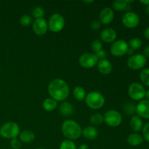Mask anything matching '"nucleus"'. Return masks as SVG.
Instances as JSON below:
<instances>
[{
    "mask_svg": "<svg viewBox=\"0 0 149 149\" xmlns=\"http://www.w3.org/2000/svg\"><path fill=\"white\" fill-rule=\"evenodd\" d=\"M47 91L51 98L58 101H64L70 94L68 84L61 79H55L49 82Z\"/></svg>",
    "mask_w": 149,
    "mask_h": 149,
    "instance_id": "obj_1",
    "label": "nucleus"
},
{
    "mask_svg": "<svg viewBox=\"0 0 149 149\" xmlns=\"http://www.w3.org/2000/svg\"><path fill=\"white\" fill-rule=\"evenodd\" d=\"M62 133L68 140H77L81 135L82 130L76 121L72 119L65 120L61 127Z\"/></svg>",
    "mask_w": 149,
    "mask_h": 149,
    "instance_id": "obj_2",
    "label": "nucleus"
},
{
    "mask_svg": "<svg viewBox=\"0 0 149 149\" xmlns=\"http://www.w3.org/2000/svg\"><path fill=\"white\" fill-rule=\"evenodd\" d=\"M85 103L89 108L92 109H99L105 104V97L100 92L93 91L86 95Z\"/></svg>",
    "mask_w": 149,
    "mask_h": 149,
    "instance_id": "obj_3",
    "label": "nucleus"
},
{
    "mask_svg": "<svg viewBox=\"0 0 149 149\" xmlns=\"http://www.w3.org/2000/svg\"><path fill=\"white\" fill-rule=\"evenodd\" d=\"M20 127L14 122H8L0 127V135L6 139H13L20 134Z\"/></svg>",
    "mask_w": 149,
    "mask_h": 149,
    "instance_id": "obj_4",
    "label": "nucleus"
},
{
    "mask_svg": "<svg viewBox=\"0 0 149 149\" xmlns=\"http://www.w3.org/2000/svg\"><path fill=\"white\" fill-rule=\"evenodd\" d=\"M47 23L48 30L54 33H57L63 29L65 26V19L62 15L55 13L49 17Z\"/></svg>",
    "mask_w": 149,
    "mask_h": 149,
    "instance_id": "obj_5",
    "label": "nucleus"
},
{
    "mask_svg": "<svg viewBox=\"0 0 149 149\" xmlns=\"http://www.w3.org/2000/svg\"><path fill=\"white\" fill-rule=\"evenodd\" d=\"M103 121L107 125L110 127H118L122 124V116L118 111L109 110L103 116Z\"/></svg>",
    "mask_w": 149,
    "mask_h": 149,
    "instance_id": "obj_6",
    "label": "nucleus"
},
{
    "mask_svg": "<svg viewBox=\"0 0 149 149\" xmlns=\"http://www.w3.org/2000/svg\"><path fill=\"white\" fill-rule=\"evenodd\" d=\"M128 94L132 100L141 101L145 97L146 90L141 84L134 82L128 87Z\"/></svg>",
    "mask_w": 149,
    "mask_h": 149,
    "instance_id": "obj_7",
    "label": "nucleus"
},
{
    "mask_svg": "<svg viewBox=\"0 0 149 149\" xmlns=\"http://www.w3.org/2000/svg\"><path fill=\"white\" fill-rule=\"evenodd\" d=\"M147 59L142 54H135L131 55L127 60V66L132 70L142 69L146 65Z\"/></svg>",
    "mask_w": 149,
    "mask_h": 149,
    "instance_id": "obj_8",
    "label": "nucleus"
},
{
    "mask_svg": "<svg viewBox=\"0 0 149 149\" xmlns=\"http://www.w3.org/2000/svg\"><path fill=\"white\" fill-rule=\"evenodd\" d=\"M129 47L127 42L124 39H119L113 42L111 46V53L115 57H121L127 52Z\"/></svg>",
    "mask_w": 149,
    "mask_h": 149,
    "instance_id": "obj_9",
    "label": "nucleus"
},
{
    "mask_svg": "<svg viewBox=\"0 0 149 149\" xmlns=\"http://www.w3.org/2000/svg\"><path fill=\"white\" fill-rule=\"evenodd\" d=\"M97 59L95 55L92 52H86L80 55L79 63L81 67L85 68H91L95 66L97 63Z\"/></svg>",
    "mask_w": 149,
    "mask_h": 149,
    "instance_id": "obj_10",
    "label": "nucleus"
},
{
    "mask_svg": "<svg viewBox=\"0 0 149 149\" xmlns=\"http://www.w3.org/2000/svg\"><path fill=\"white\" fill-rule=\"evenodd\" d=\"M139 23V15L134 12H127L122 17V23L128 29H134L137 27Z\"/></svg>",
    "mask_w": 149,
    "mask_h": 149,
    "instance_id": "obj_11",
    "label": "nucleus"
},
{
    "mask_svg": "<svg viewBox=\"0 0 149 149\" xmlns=\"http://www.w3.org/2000/svg\"><path fill=\"white\" fill-rule=\"evenodd\" d=\"M33 31L38 36H43L48 31V23L44 18L35 19L32 25Z\"/></svg>",
    "mask_w": 149,
    "mask_h": 149,
    "instance_id": "obj_12",
    "label": "nucleus"
},
{
    "mask_svg": "<svg viewBox=\"0 0 149 149\" xmlns=\"http://www.w3.org/2000/svg\"><path fill=\"white\" fill-rule=\"evenodd\" d=\"M113 17H114V13L110 7H106L103 9L99 15L100 23L104 25L110 24L113 21Z\"/></svg>",
    "mask_w": 149,
    "mask_h": 149,
    "instance_id": "obj_13",
    "label": "nucleus"
},
{
    "mask_svg": "<svg viewBox=\"0 0 149 149\" xmlns=\"http://www.w3.org/2000/svg\"><path fill=\"white\" fill-rule=\"evenodd\" d=\"M136 113L141 118L149 119V100H141L136 106Z\"/></svg>",
    "mask_w": 149,
    "mask_h": 149,
    "instance_id": "obj_14",
    "label": "nucleus"
},
{
    "mask_svg": "<svg viewBox=\"0 0 149 149\" xmlns=\"http://www.w3.org/2000/svg\"><path fill=\"white\" fill-rule=\"evenodd\" d=\"M100 37L101 41L106 43H111L116 41L117 37L116 31L112 28H107L103 30L100 33Z\"/></svg>",
    "mask_w": 149,
    "mask_h": 149,
    "instance_id": "obj_15",
    "label": "nucleus"
},
{
    "mask_svg": "<svg viewBox=\"0 0 149 149\" xmlns=\"http://www.w3.org/2000/svg\"><path fill=\"white\" fill-rule=\"evenodd\" d=\"M97 69L100 74H103V75H107L111 72L113 66L110 61L105 59L99 61L97 63Z\"/></svg>",
    "mask_w": 149,
    "mask_h": 149,
    "instance_id": "obj_16",
    "label": "nucleus"
},
{
    "mask_svg": "<svg viewBox=\"0 0 149 149\" xmlns=\"http://www.w3.org/2000/svg\"><path fill=\"white\" fill-rule=\"evenodd\" d=\"M81 135L88 141H93L98 135V131L97 128L93 126H88L82 130Z\"/></svg>",
    "mask_w": 149,
    "mask_h": 149,
    "instance_id": "obj_17",
    "label": "nucleus"
},
{
    "mask_svg": "<svg viewBox=\"0 0 149 149\" xmlns=\"http://www.w3.org/2000/svg\"><path fill=\"white\" fill-rule=\"evenodd\" d=\"M130 126L134 132H140L142 130L143 127V122L140 116H133L131 118L130 122Z\"/></svg>",
    "mask_w": 149,
    "mask_h": 149,
    "instance_id": "obj_18",
    "label": "nucleus"
},
{
    "mask_svg": "<svg viewBox=\"0 0 149 149\" xmlns=\"http://www.w3.org/2000/svg\"><path fill=\"white\" fill-rule=\"evenodd\" d=\"M59 111L62 116L66 117V116H71L72 114L73 111H74V108L69 102L64 101L60 106Z\"/></svg>",
    "mask_w": 149,
    "mask_h": 149,
    "instance_id": "obj_19",
    "label": "nucleus"
},
{
    "mask_svg": "<svg viewBox=\"0 0 149 149\" xmlns=\"http://www.w3.org/2000/svg\"><path fill=\"white\" fill-rule=\"evenodd\" d=\"M35 135L31 130H23L19 134V140L25 143H29L34 141Z\"/></svg>",
    "mask_w": 149,
    "mask_h": 149,
    "instance_id": "obj_20",
    "label": "nucleus"
},
{
    "mask_svg": "<svg viewBox=\"0 0 149 149\" xmlns=\"http://www.w3.org/2000/svg\"><path fill=\"white\" fill-rule=\"evenodd\" d=\"M127 141L128 143L132 146H138L143 142V138L140 134L135 132V133L130 134L127 137Z\"/></svg>",
    "mask_w": 149,
    "mask_h": 149,
    "instance_id": "obj_21",
    "label": "nucleus"
},
{
    "mask_svg": "<svg viewBox=\"0 0 149 149\" xmlns=\"http://www.w3.org/2000/svg\"><path fill=\"white\" fill-rule=\"evenodd\" d=\"M112 7L113 10L118 12L127 11L129 4L126 0H115L112 2Z\"/></svg>",
    "mask_w": 149,
    "mask_h": 149,
    "instance_id": "obj_22",
    "label": "nucleus"
},
{
    "mask_svg": "<svg viewBox=\"0 0 149 149\" xmlns=\"http://www.w3.org/2000/svg\"><path fill=\"white\" fill-rule=\"evenodd\" d=\"M57 106H58V102L51 97L45 99L42 103V107L47 111H52L56 109Z\"/></svg>",
    "mask_w": 149,
    "mask_h": 149,
    "instance_id": "obj_23",
    "label": "nucleus"
},
{
    "mask_svg": "<svg viewBox=\"0 0 149 149\" xmlns=\"http://www.w3.org/2000/svg\"><path fill=\"white\" fill-rule=\"evenodd\" d=\"M73 95H74V97L77 99L79 101H81V100H84L86 97V91L82 87L80 86H77L73 90Z\"/></svg>",
    "mask_w": 149,
    "mask_h": 149,
    "instance_id": "obj_24",
    "label": "nucleus"
},
{
    "mask_svg": "<svg viewBox=\"0 0 149 149\" xmlns=\"http://www.w3.org/2000/svg\"><path fill=\"white\" fill-rule=\"evenodd\" d=\"M128 47L133 50H137L140 49L142 46V41L141 39L138 37H135L131 39L128 42Z\"/></svg>",
    "mask_w": 149,
    "mask_h": 149,
    "instance_id": "obj_25",
    "label": "nucleus"
},
{
    "mask_svg": "<svg viewBox=\"0 0 149 149\" xmlns=\"http://www.w3.org/2000/svg\"><path fill=\"white\" fill-rule=\"evenodd\" d=\"M140 79L144 85L149 87V68H144L141 71Z\"/></svg>",
    "mask_w": 149,
    "mask_h": 149,
    "instance_id": "obj_26",
    "label": "nucleus"
},
{
    "mask_svg": "<svg viewBox=\"0 0 149 149\" xmlns=\"http://www.w3.org/2000/svg\"><path fill=\"white\" fill-rule=\"evenodd\" d=\"M90 121L93 125H100L103 122V116L100 113H95L91 115L90 118Z\"/></svg>",
    "mask_w": 149,
    "mask_h": 149,
    "instance_id": "obj_27",
    "label": "nucleus"
},
{
    "mask_svg": "<svg viewBox=\"0 0 149 149\" xmlns=\"http://www.w3.org/2000/svg\"><path fill=\"white\" fill-rule=\"evenodd\" d=\"M45 14V10L40 7H35V8H33V10H32V16H33V17H35V19L43 18Z\"/></svg>",
    "mask_w": 149,
    "mask_h": 149,
    "instance_id": "obj_28",
    "label": "nucleus"
},
{
    "mask_svg": "<svg viewBox=\"0 0 149 149\" xmlns=\"http://www.w3.org/2000/svg\"><path fill=\"white\" fill-rule=\"evenodd\" d=\"M60 149H77L76 144L74 141L70 140H65L61 143L60 146Z\"/></svg>",
    "mask_w": 149,
    "mask_h": 149,
    "instance_id": "obj_29",
    "label": "nucleus"
},
{
    "mask_svg": "<svg viewBox=\"0 0 149 149\" xmlns=\"http://www.w3.org/2000/svg\"><path fill=\"white\" fill-rule=\"evenodd\" d=\"M32 17L29 15H23L20 18V23L23 26H29L32 23Z\"/></svg>",
    "mask_w": 149,
    "mask_h": 149,
    "instance_id": "obj_30",
    "label": "nucleus"
},
{
    "mask_svg": "<svg viewBox=\"0 0 149 149\" xmlns=\"http://www.w3.org/2000/svg\"><path fill=\"white\" fill-rule=\"evenodd\" d=\"M124 111H125V113L127 115H132L136 112V106H135L134 103H129L126 104L124 107Z\"/></svg>",
    "mask_w": 149,
    "mask_h": 149,
    "instance_id": "obj_31",
    "label": "nucleus"
},
{
    "mask_svg": "<svg viewBox=\"0 0 149 149\" xmlns=\"http://www.w3.org/2000/svg\"><path fill=\"white\" fill-rule=\"evenodd\" d=\"M102 47H103V44H102L101 41L99 39H95L93 41L91 44V48L95 52H97L98 51L101 50Z\"/></svg>",
    "mask_w": 149,
    "mask_h": 149,
    "instance_id": "obj_32",
    "label": "nucleus"
},
{
    "mask_svg": "<svg viewBox=\"0 0 149 149\" xmlns=\"http://www.w3.org/2000/svg\"><path fill=\"white\" fill-rule=\"evenodd\" d=\"M10 146L13 149H20L21 148V141L17 138L11 139L10 141Z\"/></svg>",
    "mask_w": 149,
    "mask_h": 149,
    "instance_id": "obj_33",
    "label": "nucleus"
},
{
    "mask_svg": "<svg viewBox=\"0 0 149 149\" xmlns=\"http://www.w3.org/2000/svg\"><path fill=\"white\" fill-rule=\"evenodd\" d=\"M142 132L144 139L149 143V122L144 125L142 129Z\"/></svg>",
    "mask_w": 149,
    "mask_h": 149,
    "instance_id": "obj_34",
    "label": "nucleus"
},
{
    "mask_svg": "<svg viewBox=\"0 0 149 149\" xmlns=\"http://www.w3.org/2000/svg\"><path fill=\"white\" fill-rule=\"evenodd\" d=\"M95 55L97 61H103V60L106 59V57H107V53H106V51L103 50V49H101V50L95 52Z\"/></svg>",
    "mask_w": 149,
    "mask_h": 149,
    "instance_id": "obj_35",
    "label": "nucleus"
},
{
    "mask_svg": "<svg viewBox=\"0 0 149 149\" xmlns=\"http://www.w3.org/2000/svg\"><path fill=\"white\" fill-rule=\"evenodd\" d=\"M90 28H91L93 31L98 30V29L100 28V21H97V20H94V21L92 22L91 25H90Z\"/></svg>",
    "mask_w": 149,
    "mask_h": 149,
    "instance_id": "obj_36",
    "label": "nucleus"
},
{
    "mask_svg": "<svg viewBox=\"0 0 149 149\" xmlns=\"http://www.w3.org/2000/svg\"><path fill=\"white\" fill-rule=\"evenodd\" d=\"M142 55H143L146 59L149 58V45H147V46L144 48Z\"/></svg>",
    "mask_w": 149,
    "mask_h": 149,
    "instance_id": "obj_37",
    "label": "nucleus"
},
{
    "mask_svg": "<svg viewBox=\"0 0 149 149\" xmlns=\"http://www.w3.org/2000/svg\"><path fill=\"white\" fill-rule=\"evenodd\" d=\"M144 37L149 40V26L146 29L145 31H144Z\"/></svg>",
    "mask_w": 149,
    "mask_h": 149,
    "instance_id": "obj_38",
    "label": "nucleus"
},
{
    "mask_svg": "<svg viewBox=\"0 0 149 149\" xmlns=\"http://www.w3.org/2000/svg\"><path fill=\"white\" fill-rule=\"evenodd\" d=\"M78 149H90L89 148L88 146L87 145V144H81V145L79 146V147Z\"/></svg>",
    "mask_w": 149,
    "mask_h": 149,
    "instance_id": "obj_39",
    "label": "nucleus"
},
{
    "mask_svg": "<svg viewBox=\"0 0 149 149\" xmlns=\"http://www.w3.org/2000/svg\"><path fill=\"white\" fill-rule=\"evenodd\" d=\"M140 2L142 3V4H145L146 6H148L149 5V0H141Z\"/></svg>",
    "mask_w": 149,
    "mask_h": 149,
    "instance_id": "obj_40",
    "label": "nucleus"
},
{
    "mask_svg": "<svg viewBox=\"0 0 149 149\" xmlns=\"http://www.w3.org/2000/svg\"><path fill=\"white\" fill-rule=\"evenodd\" d=\"M133 52H134L133 49L129 48V49H128V50H127V54H128V55H133Z\"/></svg>",
    "mask_w": 149,
    "mask_h": 149,
    "instance_id": "obj_41",
    "label": "nucleus"
},
{
    "mask_svg": "<svg viewBox=\"0 0 149 149\" xmlns=\"http://www.w3.org/2000/svg\"><path fill=\"white\" fill-rule=\"evenodd\" d=\"M145 97H146V100H149V90H147V91H146Z\"/></svg>",
    "mask_w": 149,
    "mask_h": 149,
    "instance_id": "obj_42",
    "label": "nucleus"
},
{
    "mask_svg": "<svg viewBox=\"0 0 149 149\" xmlns=\"http://www.w3.org/2000/svg\"><path fill=\"white\" fill-rule=\"evenodd\" d=\"M146 13L147 15H149V5L146 6Z\"/></svg>",
    "mask_w": 149,
    "mask_h": 149,
    "instance_id": "obj_43",
    "label": "nucleus"
},
{
    "mask_svg": "<svg viewBox=\"0 0 149 149\" xmlns=\"http://www.w3.org/2000/svg\"><path fill=\"white\" fill-rule=\"evenodd\" d=\"M83 2L86 3V4H90V3H93V0H91V1H84Z\"/></svg>",
    "mask_w": 149,
    "mask_h": 149,
    "instance_id": "obj_44",
    "label": "nucleus"
},
{
    "mask_svg": "<svg viewBox=\"0 0 149 149\" xmlns=\"http://www.w3.org/2000/svg\"><path fill=\"white\" fill-rule=\"evenodd\" d=\"M36 149H45V148H36Z\"/></svg>",
    "mask_w": 149,
    "mask_h": 149,
    "instance_id": "obj_45",
    "label": "nucleus"
},
{
    "mask_svg": "<svg viewBox=\"0 0 149 149\" xmlns=\"http://www.w3.org/2000/svg\"><path fill=\"white\" fill-rule=\"evenodd\" d=\"M0 71H1V68H0Z\"/></svg>",
    "mask_w": 149,
    "mask_h": 149,
    "instance_id": "obj_46",
    "label": "nucleus"
}]
</instances>
